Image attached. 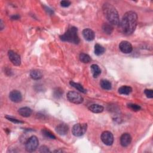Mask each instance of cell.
Returning <instances> with one entry per match:
<instances>
[{
	"instance_id": "20",
	"label": "cell",
	"mask_w": 153,
	"mask_h": 153,
	"mask_svg": "<svg viewBox=\"0 0 153 153\" xmlns=\"http://www.w3.org/2000/svg\"><path fill=\"white\" fill-rule=\"evenodd\" d=\"M70 84L71 86H72L73 87H74L75 89H76L77 90L80 91V92L81 93H86V90L84 88V87L79 83H75L74 81H71L70 82Z\"/></svg>"
},
{
	"instance_id": "25",
	"label": "cell",
	"mask_w": 153,
	"mask_h": 153,
	"mask_svg": "<svg viewBox=\"0 0 153 153\" xmlns=\"http://www.w3.org/2000/svg\"><path fill=\"white\" fill-rule=\"evenodd\" d=\"M127 107L134 111H138L141 109V107L139 105L135 104H129L127 105Z\"/></svg>"
},
{
	"instance_id": "14",
	"label": "cell",
	"mask_w": 153,
	"mask_h": 153,
	"mask_svg": "<svg viewBox=\"0 0 153 153\" xmlns=\"http://www.w3.org/2000/svg\"><path fill=\"white\" fill-rule=\"evenodd\" d=\"M18 113L21 116L24 117H28L32 114V111L29 107H22L18 110Z\"/></svg>"
},
{
	"instance_id": "10",
	"label": "cell",
	"mask_w": 153,
	"mask_h": 153,
	"mask_svg": "<svg viewBox=\"0 0 153 153\" xmlns=\"http://www.w3.org/2000/svg\"><path fill=\"white\" fill-rule=\"evenodd\" d=\"M9 97L11 101L15 103H19L22 100V95L17 90H14L11 92L9 94Z\"/></svg>"
},
{
	"instance_id": "33",
	"label": "cell",
	"mask_w": 153,
	"mask_h": 153,
	"mask_svg": "<svg viewBox=\"0 0 153 153\" xmlns=\"http://www.w3.org/2000/svg\"><path fill=\"white\" fill-rule=\"evenodd\" d=\"M63 150H55V151H54V152H63Z\"/></svg>"
},
{
	"instance_id": "4",
	"label": "cell",
	"mask_w": 153,
	"mask_h": 153,
	"mask_svg": "<svg viewBox=\"0 0 153 153\" xmlns=\"http://www.w3.org/2000/svg\"><path fill=\"white\" fill-rule=\"evenodd\" d=\"M39 140L37 136H32L30 137L25 143V149L28 152H32L35 151L38 148Z\"/></svg>"
},
{
	"instance_id": "13",
	"label": "cell",
	"mask_w": 153,
	"mask_h": 153,
	"mask_svg": "<svg viewBox=\"0 0 153 153\" xmlns=\"http://www.w3.org/2000/svg\"><path fill=\"white\" fill-rule=\"evenodd\" d=\"M69 127L68 126L65 124H60L56 127V132L60 135H67L68 132Z\"/></svg>"
},
{
	"instance_id": "24",
	"label": "cell",
	"mask_w": 153,
	"mask_h": 153,
	"mask_svg": "<svg viewBox=\"0 0 153 153\" xmlns=\"http://www.w3.org/2000/svg\"><path fill=\"white\" fill-rule=\"evenodd\" d=\"M80 59L83 63H89L91 61V58L89 55L86 53H81L80 54Z\"/></svg>"
},
{
	"instance_id": "26",
	"label": "cell",
	"mask_w": 153,
	"mask_h": 153,
	"mask_svg": "<svg viewBox=\"0 0 153 153\" xmlns=\"http://www.w3.org/2000/svg\"><path fill=\"white\" fill-rule=\"evenodd\" d=\"M63 94V90L60 88H56L54 91V96L56 98H59Z\"/></svg>"
},
{
	"instance_id": "1",
	"label": "cell",
	"mask_w": 153,
	"mask_h": 153,
	"mask_svg": "<svg viewBox=\"0 0 153 153\" xmlns=\"http://www.w3.org/2000/svg\"><path fill=\"white\" fill-rule=\"evenodd\" d=\"M138 24V15L133 12L129 11L123 16L120 24V29L125 35H130L135 31Z\"/></svg>"
},
{
	"instance_id": "2",
	"label": "cell",
	"mask_w": 153,
	"mask_h": 153,
	"mask_svg": "<svg viewBox=\"0 0 153 153\" xmlns=\"http://www.w3.org/2000/svg\"><path fill=\"white\" fill-rule=\"evenodd\" d=\"M103 12L109 24L118 25L120 24V19L117 10L111 4L105 3L103 6Z\"/></svg>"
},
{
	"instance_id": "17",
	"label": "cell",
	"mask_w": 153,
	"mask_h": 153,
	"mask_svg": "<svg viewBox=\"0 0 153 153\" xmlns=\"http://www.w3.org/2000/svg\"><path fill=\"white\" fill-rule=\"evenodd\" d=\"M30 76L33 80H38L41 79L42 77V74L40 70H34L31 71Z\"/></svg>"
},
{
	"instance_id": "16",
	"label": "cell",
	"mask_w": 153,
	"mask_h": 153,
	"mask_svg": "<svg viewBox=\"0 0 153 153\" xmlns=\"http://www.w3.org/2000/svg\"><path fill=\"white\" fill-rule=\"evenodd\" d=\"M132 92V87L128 86H123L118 89V93L122 95H128Z\"/></svg>"
},
{
	"instance_id": "11",
	"label": "cell",
	"mask_w": 153,
	"mask_h": 153,
	"mask_svg": "<svg viewBox=\"0 0 153 153\" xmlns=\"http://www.w3.org/2000/svg\"><path fill=\"white\" fill-rule=\"evenodd\" d=\"M131 142H132V137L129 134H123L120 138V144L124 147H126L129 145Z\"/></svg>"
},
{
	"instance_id": "18",
	"label": "cell",
	"mask_w": 153,
	"mask_h": 153,
	"mask_svg": "<svg viewBox=\"0 0 153 153\" xmlns=\"http://www.w3.org/2000/svg\"><path fill=\"white\" fill-rule=\"evenodd\" d=\"M91 70L94 78H97L101 74V70L97 65L93 64L91 66Z\"/></svg>"
},
{
	"instance_id": "6",
	"label": "cell",
	"mask_w": 153,
	"mask_h": 153,
	"mask_svg": "<svg viewBox=\"0 0 153 153\" xmlns=\"http://www.w3.org/2000/svg\"><path fill=\"white\" fill-rule=\"evenodd\" d=\"M68 100L75 104H80L83 102V97L81 95L76 92L70 91L67 95Z\"/></svg>"
},
{
	"instance_id": "8",
	"label": "cell",
	"mask_w": 153,
	"mask_h": 153,
	"mask_svg": "<svg viewBox=\"0 0 153 153\" xmlns=\"http://www.w3.org/2000/svg\"><path fill=\"white\" fill-rule=\"evenodd\" d=\"M8 56L10 61L15 66H19L21 64L20 57L17 53L13 50H9L8 52Z\"/></svg>"
},
{
	"instance_id": "21",
	"label": "cell",
	"mask_w": 153,
	"mask_h": 153,
	"mask_svg": "<svg viewBox=\"0 0 153 153\" xmlns=\"http://www.w3.org/2000/svg\"><path fill=\"white\" fill-rule=\"evenodd\" d=\"M100 85L104 90H110L112 87L111 82L107 80H102L100 82Z\"/></svg>"
},
{
	"instance_id": "12",
	"label": "cell",
	"mask_w": 153,
	"mask_h": 153,
	"mask_svg": "<svg viewBox=\"0 0 153 153\" xmlns=\"http://www.w3.org/2000/svg\"><path fill=\"white\" fill-rule=\"evenodd\" d=\"M82 33H83V35L84 38L87 41H91L95 39V32L91 29H89V28L84 29Z\"/></svg>"
},
{
	"instance_id": "7",
	"label": "cell",
	"mask_w": 153,
	"mask_h": 153,
	"mask_svg": "<svg viewBox=\"0 0 153 153\" xmlns=\"http://www.w3.org/2000/svg\"><path fill=\"white\" fill-rule=\"evenodd\" d=\"M101 140L106 145H112L114 143L113 135L109 131H105L101 135Z\"/></svg>"
},
{
	"instance_id": "3",
	"label": "cell",
	"mask_w": 153,
	"mask_h": 153,
	"mask_svg": "<svg viewBox=\"0 0 153 153\" xmlns=\"http://www.w3.org/2000/svg\"><path fill=\"white\" fill-rule=\"evenodd\" d=\"M60 39L63 41L78 45L80 42V38L78 35V29L74 26L71 27L63 34L60 35Z\"/></svg>"
},
{
	"instance_id": "31",
	"label": "cell",
	"mask_w": 153,
	"mask_h": 153,
	"mask_svg": "<svg viewBox=\"0 0 153 153\" xmlns=\"http://www.w3.org/2000/svg\"><path fill=\"white\" fill-rule=\"evenodd\" d=\"M19 18V16L18 15H15L12 17V19L13 20H16V19H18Z\"/></svg>"
},
{
	"instance_id": "5",
	"label": "cell",
	"mask_w": 153,
	"mask_h": 153,
	"mask_svg": "<svg viewBox=\"0 0 153 153\" xmlns=\"http://www.w3.org/2000/svg\"><path fill=\"white\" fill-rule=\"evenodd\" d=\"M87 129V124L86 123H77L73 126L72 132L75 136H81L85 134Z\"/></svg>"
},
{
	"instance_id": "23",
	"label": "cell",
	"mask_w": 153,
	"mask_h": 153,
	"mask_svg": "<svg viewBox=\"0 0 153 153\" xmlns=\"http://www.w3.org/2000/svg\"><path fill=\"white\" fill-rule=\"evenodd\" d=\"M41 132L42 135L45 136L46 138L50 139H55L56 136L54 135L53 134H52L50 131L47 130V129H42Z\"/></svg>"
},
{
	"instance_id": "9",
	"label": "cell",
	"mask_w": 153,
	"mask_h": 153,
	"mask_svg": "<svg viewBox=\"0 0 153 153\" xmlns=\"http://www.w3.org/2000/svg\"><path fill=\"white\" fill-rule=\"evenodd\" d=\"M119 48L122 52L126 54L131 53L133 50L132 45L127 41H123L120 42L119 45Z\"/></svg>"
},
{
	"instance_id": "22",
	"label": "cell",
	"mask_w": 153,
	"mask_h": 153,
	"mask_svg": "<svg viewBox=\"0 0 153 153\" xmlns=\"http://www.w3.org/2000/svg\"><path fill=\"white\" fill-rule=\"evenodd\" d=\"M102 29L106 34H111L113 31V27L110 24H104L102 26Z\"/></svg>"
},
{
	"instance_id": "15",
	"label": "cell",
	"mask_w": 153,
	"mask_h": 153,
	"mask_svg": "<svg viewBox=\"0 0 153 153\" xmlns=\"http://www.w3.org/2000/svg\"><path fill=\"white\" fill-rule=\"evenodd\" d=\"M89 110L93 113H101L104 111V108L102 105L98 104H92L89 107Z\"/></svg>"
},
{
	"instance_id": "19",
	"label": "cell",
	"mask_w": 153,
	"mask_h": 153,
	"mask_svg": "<svg viewBox=\"0 0 153 153\" xmlns=\"http://www.w3.org/2000/svg\"><path fill=\"white\" fill-rule=\"evenodd\" d=\"M105 51V48L100 45L99 44H96L95 45V53L97 56H100L102 55L104 53Z\"/></svg>"
},
{
	"instance_id": "29",
	"label": "cell",
	"mask_w": 153,
	"mask_h": 153,
	"mask_svg": "<svg viewBox=\"0 0 153 153\" xmlns=\"http://www.w3.org/2000/svg\"><path fill=\"white\" fill-rule=\"evenodd\" d=\"M71 3L70 1H67V0H63V1H61V5L63 7H68L71 5Z\"/></svg>"
},
{
	"instance_id": "28",
	"label": "cell",
	"mask_w": 153,
	"mask_h": 153,
	"mask_svg": "<svg viewBox=\"0 0 153 153\" xmlns=\"http://www.w3.org/2000/svg\"><path fill=\"white\" fill-rule=\"evenodd\" d=\"M144 93L147 97L148 98L153 97V90L152 89H145Z\"/></svg>"
},
{
	"instance_id": "32",
	"label": "cell",
	"mask_w": 153,
	"mask_h": 153,
	"mask_svg": "<svg viewBox=\"0 0 153 153\" xmlns=\"http://www.w3.org/2000/svg\"><path fill=\"white\" fill-rule=\"evenodd\" d=\"M0 25H1V30H2V29H3V28H4V26H3V20H1V24H0Z\"/></svg>"
},
{
	"instance_id": "30",
	"label": "cell",
	"mask_w": 153,
	"mask_h": 153,
	"mask_svg": "<svg viewBox=\"0 0 153 153\" xmlns=\"http://www.w3.org/2000/svg\"><path fill=\"white\" fill-rule=\"evenodd\" d=\"M39 152H50V151L49 150V148L47 147H46L45 145H43L40 148Z\"/></svg>"
},
{
	"instance_id": "27",
	"label": "cell",
	"mask_w": 153,
	"mask_h": 153,
	"mask_svg": "<svg viewBox=\"0 0 153 153\" xmlns=\"http://www.w3.org/2000/svg\"><path fill=\"white\" fill-rule=\"evenodd\" d=\"M6 118L7 119H8L9 121L12 122L13 123H24V122H22V121H20V120H17V119H16V118H14L12 117H8V116H6Z\"/></svg>"
}]
</instances>
